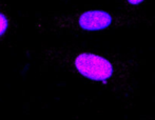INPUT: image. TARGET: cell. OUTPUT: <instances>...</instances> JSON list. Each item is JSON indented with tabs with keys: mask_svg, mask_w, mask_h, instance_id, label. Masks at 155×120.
I'll return each instance as SVG.
<instances>
[{
	"mask_svg": "<svg viewBox=\"0 0 155 120\" xmlns=\"http://www.w3.org/2000/svg\"><path fill=\"white\" fill-rule=\"evenodd\" d=\"M41 60L54 69L101 84L121 100L134 99L138 92L135 82V70L139 64L137 57L77 45H61L43 47Z\"/></svg>",
	"mask_w": 155,
	"mask_h": 120,
	"instance_id": "6da1fadb",
	"label": "cell"
},
{
	"mask_svg": "<svg viewBox=\"0 0 155 120\" xmlns=\"http://www.w3.org/2000/svg\"><path fill=\"white\" fill-rule=\"evenodd\" d=\"M155 24V16H143L139 14L112 13L104 10H86L59 14L48 21L45 31L53 35L89 34L104 31L138 28Z\"/></svg>",
	"mask_w": 155,
	"mask_h": 120,
	"instance_id": "7a4b0ae2",
	"label": "cell"
},
{
	"mask_svg": "<svg viewBox=\"0 0 155 120\" xmlns=\"http://www.w3.org/2000/svg\"><path fill=\"white\" fill-rule=\"evenodd\" d=\"M147 0H121L120 12L124 14H137L139 8L143 5Z\"/></svg>",
	"mask_w": 155,
	"mask_h": 120,
	"instance_id": "3957f363",
	"label": "cell"
},
{
	"mask_svg": "<svg viewBox=\"0 0 155 120\" xmlns=\"http://www.w3.org/2000/svg\"><path fill=\"white\" fill-rule=\"evenodd\" d=\"M11 25V19L4 10H0V39L8 33Z\"/></svg>",
	"mask_w": 155,
	"mask_h": 120,
	"instance_id": "277c9868",
	"label": "cell"
}]
</instances>
